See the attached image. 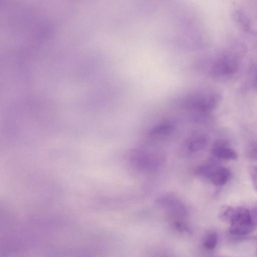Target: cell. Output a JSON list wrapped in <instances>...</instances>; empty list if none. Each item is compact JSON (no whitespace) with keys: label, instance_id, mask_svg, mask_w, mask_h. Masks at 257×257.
<instances>
[{"label":"cell","instance_id":"6da1fadb","mask_svg":"<svg viewBox=\"0 0 257 257\" xmlns=\"http://www.w3.org/2000/svg\"><path fill=\"white\" fill-rule=\"evenodd\" d=\"M221 100L220 92L213 88L196 89L183 97L182 106L202 114H207L215 110Z\"/></svg>","mask_w":257,"mask_h":257},{"label":"cell","instance_id":"7a4b0ae2","mask_svg":"<svg viewBox=\"0 0 257 257\" xmlns=\"http://www.w3.org/2000/svg\"><path fill=\"white\" fill-rule=\"evenodd\" d=\"M218 216L221 220L230 223L229 232L234 235L247 234L255 227L250 211L244 207L222 206L220 208Z\"/></svg>","mask_w":257,"mask_h":257},{"label":"cell","instance_id":"3957f363","mask_svg":"<svg viewBox=\"0 0 257 257\" xmlns=\"http://www.w3.org/2000/svg\"><path fill=\"white\" fill-rule=\"evenodd\" d=\"M241 60L239 52L233 50L223 52L212 60L209 68V73L216 78H228L238 72Z\"/></svg>","mask_w":257,"mask_h":257},{"label":"cell","instance_id":"277c9868","mask_svg":"<svg viewBox=\"0 0 257 257\" xmlns=\"http://www.w3.org/2000/svg\"><path fill=\"white\" fill-rule=\"evenodd\" d=\"M195 174L208 180L215 186H222L230 180L231 173L227 168L213 164L202 165L195 170Z\"/></svg>","mask_w":257,"mask_h":257},{"label":"cell","instance_id":"5b68a950","mask_svg":"<svg viewBox=\"0 0 257 257\" xmlns=\"http://www.w3.org/2000/svg\"><path fill=\"white\" fill-rule=\"evenodd\" d=\"M161 155L157 152L145 151L136 152L131 159V161L138 169L154 170L159 167L163 163Z\"/></svg>","mask_w":257,"mask_h":257},{"label":"cell","instance_id":"8992f818","mask_svg":"<svg viewBox=\"0 0 257 257\" xmlns=\"http://www.w3.org/2000/svg\"><path fill=\"white\" fill-rule=\"evenodd\" d=\"M157 203L167 209L174 217H181L186 214V208L183 202L173 192H166L160 195Z\"/></svg>","mask_w":257,"mask_h":257},{"label":"cell","instance_id":"52a82bcc","mask_svg":"<svg viewBox=\"0 0 257 257\" xmlns=\"http://www.w3.org/2000/svg\"><path fill=\"white\" fill-rule=\"evenodd\" d=\"M222 141L217 142L211 150L212 154L216 158L224 160H234L237 158L236 152L225 147Z\"/></svg>","mask_w":257,"mask_h":257},{"label":"cell","instance_id":"ba28073f","mask_svg":"<svg viewBox=\"0 0 257 257\" xmlns=\"http://www.w3.org/2000/svg\"><path fill=\"white\" fill-rule=\"evenodd\" d=\"M208 139L203 134L192 137L187 143V149L191 152H196L204 149L207 145Z\"/></svg>","mask_w":257,"mask_h":257},{"label":"cell","instance_id":"9c48e42d","mask_svg":"<svg viewBox=\"0 0 257 257\" xmlns=\"http://www.w3.org/2000/svg\"><path fill=\"white\" fill-rule=\"evenodd\" d=\"M174 128L172 122L168 121H163L153 126L150 131V134L156 137L167 136L170 134Z\"/></svg>","mask_w":257,"mask_h":257},{"label":"cell","instance_id":"30bf717a","mask_svg":"<svg viewBox=\"0 0 257 257\" xmlns=\"http://www.w3.org/2000/svg\"><path fill=\"white\" fill-rule=\"evenodd\" d=\"M234 20L238 26L244 31L249 28V21L247 17L242 12L236 11L234 14Z\"/></svg>","mask_w":257,"mask_h":257},{"label":"cell","instance_id":"8fae6325","mask_svg":"<svg viewBox=\"0 0 257 257\" xmlns=\"http://www.w3.org/2000/svg\"><path fill=\"white\" fill-rule=\"evenodd\" d=\"M218 235L217 233L211 231L209 232L206 236L203 241V246L207 250H212L216 247Z\"/></svg>","mask_w":257,"mask_h":257},{"label":"cell","instance_id":"7c38bea8","mask_svg":"<svg viewBox=\"0 0 257 257\" xmlns=\"http://www.w3.org/2000/svg\"><path fill=\"white\" fill-rule=\"evenodd\" d=\"M249 172L253 185L257 191V166L250 167Z\"/></svg>","mask_w":257,"mask_h":257},{"label":"cell","instance_id":"4fadbf2b","mask_svg":"<svg viewBox=\"0 0 257 257\" xmlns=\"http://www.w3.org/2000/svg\"><path fill=\"white\" fill-rule=\"evenodd\" d=\"M250 212L253 223L256 226H257V206L253 208Z\"/></svg>","mask_w":257,"mask_h":257},{"label":"cell","instance_id":"5bb4252c","mask_svg":"<svg viewBox=\"0 0 257 257\" xmlns=\"http://www.w3.org/2000/svg\"><path fill=\"white\" fill-rule=\"evenodd\" d=\"M249 155L251 158L257 160V146L250 149Z\"/></svg>","mask_w":257,"mask_h":257},{"label":"cell","instance_id":"9a60e30c","mask_svg":"<svg viewBox=\"0 0 257 257\" xmlns=\"http://www.w3.org/2000/svg\"><path fill=\"white\" fill-rule=\"evenodd\" d=\"M255 82H256V83L257 84V72H256V77H255Z\"/></svg>","mask_w":257,"mask_h":257}]
</instances>
